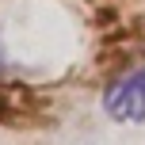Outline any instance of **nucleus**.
Masks as SVG:
<instances>
[{"instance_id": "1", "label": "nucleus", "mask_w": 145, "mask_h": 145, "mask_svg": "<svg viewBox=\"0 0 145 145\" xmlns=\"http://www.w3.org/2000/svg\"><path fill=\"white\" fill-rule=\"evenodd\" d=\"M103 111L115 122H141L145 118V65L130 69L103 92Z\"/></svg>"}]
</instances>
